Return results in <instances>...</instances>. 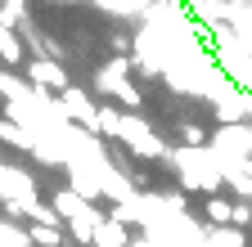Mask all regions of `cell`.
<instances>
[{
	"mask_svg": "<svg viewBox=\"0 0 252 247\" xmlns=\"http://www.w3.org/2000/svg\"><path fill=\"white\" fill-rule=\"evenodd\" d=\"M126 72H131V58H113L108 68H99V90H104V95H113L122 108L135 112V108L144 104V95H140V85L126 81Z\"/></svg>",
	"mask_w": 252,
	"mask_h": 247,
	"instance_id": "obj_1",
	"label": "cell"
},
{
	"mask_svg": "<svg viewBox=\"0 0 252 247\" xmlns=\"http://www.w3.org/2000/svg\"><path fill=\"white\" fill-rule=\"evenodd\" d=\"M212 148L220 153V162H252V126H220L212 135Z\"/></svg>",
	"mask_w": 252,
	"mask_h": 247,
	"instance_id": "obj_2",
	"label": "cell"
},
{
	"mask_svg": "<svg viewBox=\"0 0 252 247\" xmlns=\"http://www.w3.org/2000/svg\"><path fill=\"white\" fill-rule=\"evenodd\" d=\"M126 148L135 153V158H167V144L158 139L144 121H135V117H122V135H117Z\"/></svg>",
	"mask_w": 252,
	"mask_h": 247,
	"instance_id": "obj_3",
	"label": "cell"
},
{
	"mask_svg": "<svg viewBox=\"0 0 252 247\" xmlns=\"http://www.w3.org/2000/svg\"><path fill=\"white\" fill-rule=\"evenodd\" d=\"M94 112H99V104H90L77 85H68L59 95V117H68V121H81L86 131H94Z\"/></svg>",
	"mask_w": 252,
	"mask_h": 247,
	"instance_id": "obj_4",
	"label": "cell"
},
{
	"mask_svg": "<svg viewBox=\"0 0 252 247\" xmlns=\"http://www.w3.org/2000/svg\"><path fill=\"white\" fill-rule=\"evenodd\" d=\"M27 81L36 90H68V81H63V68L50 63V58H32L27 63Z\"/></svg>",
	"mask_w": 252,
	"mask_h": 247,
	"instance_id": "obj_5",
	"label": "cell"
},
{
	"mask_svg": "<svg viewBox=\"0 0 252 247\" xmlns=\"http://www.w3.org/2000/svg\"><path fill=\"white\" fill-rule=\"evenodd\" d=\"M135 238H131V229H126L122 220H113V216L104 211V220L94 225V238H90V247H131Z\"/></svg>",
	"mask_w": 252,
	"mask_h": 247,
	"instance_id": "obj_6",
	"label": "cell"
},
{
	"mask_svg": "<svg viewBox=\"0 0 252 247\" xmlns=\"http://www.w3.org/2000/svg\"><path fill=\"white\" fill-rule=\"evenodd\" d=\"M99 220H104V211L90 202V207H81V211L72 216V220H68V234H72L81 247H90V238H94V225H99Z\"/></svg>",
	"mask_w": 252,
	"mask_h": 247,
	"instance_id": "obj_7",
	"label": "cell"
},
{
	"mask_svg": "<svg viewBox=\"0 0 252 247\" xmlns=\"http://www.w3.org/2000/svg\"><path fill=\"white\" fill-rule=\"evenodd\" d=\"M203 216H207L212 229H225L230 216H234V198H230V193H207V198H203Z\"/></svg>",
	"mask_w": 252,
	"mask_h": 247,
	"instance_id": "obj_8",
	"label": "cell"
},
{
	"mask_svg": "<svg viewBox=\"0 0 252 247\" xmlns=\"http://www.w3.org/2000/svg\"><path fill=\"white\" fill-rule=\"evenodd\" d=\"M122 108H113V104H99V112H94V135H104V139H117L122 135Z\"/></svg>",
	"mask_w": 252,
	"mask_h": 247,
	"instance_id": "obj_9",
	"label": "cell"
},
{
	"mask_svg": "<svg viewBox=\"0 0 252 247\" xmlns=\"http://www.w3.org/2000/svg\"><path fill=\"white\" fill-rule=\"evenodd\" d=\"M0 144L23 148V153H32V148H36V139L27 135V126H23V121H5V117H0Z\"/></svg>",
	"mask_w": 252,
	"mask_h": 247,
	"instance_id": "obj_10",
	"label": "cell"
},
{
	"mask_svg": "<svg viewBox=\"0 0 252 247\" xmlns=\"http://www.w3.org/2000/svg\"><path fill=\"white\" fill-rule=\"evenodd\" d=\"M0 63H5V68L23 63V41H18L14 32H0Z\"/></svg>",
	"mask_w": 252,
	"mask_h": 247,
	"instance_id": "obj_11",
	"label": "cell"
},
{
	"mask_svg": "<svg viewBox=\"0 0 252 247\" xmlns=\"http://www.w3.org/2000/svg\"><path fill=\"white\" fill-rule=\"evenodd\" d=\"M180 139H185V148H207L212 144V135H207V126H198V121H185V126H180Z\"/></svg>",
	"mask_w": 252,
	"mask_h": 247,
	"instance_id": "obj_12",
	"label": "cell"
},
{
	"mask_svg": "<svg viewBox=\"0 0 252 247\" xmlns=\"http://www.w3.org/2000/svg\"><path fill=\"white\" fill-rule=\"evenodd\" d=\"M0 247H32L27 225H9V220H0Z\"/></svg>",
	"mask_w": 252,
	"mask_h": 247,
	"instance_id": "obj_13",
	"label": "cell"
},
{
	"mask_svg": "<svg viewBox=\"0 0 252 247\" xmlns=\"http://www.w3.org/2000/svg\"><path fill=\"white\" fill-rule=\"evenodd\" d=\"M113 50H117L122 58H131V36H126V32H113Z\"/></svg>",
	"mask_w": 252,
	"mask_h": 247,
	"instance_id": "obj_14",
	"label": "cell"
},
{
	"mask_svg": "<svg viewBox=\"0 0 252 247\" xmlns=\"http://www.w3.org/2000/svg\"><path fill=\"white\" fill-rule=\"evenodd\" d=\"M0 211H5V207H0Z\"/></svg>",
	"mask_w": 252,
	"mask_h": 247,
	"instance_id": "obj_15",
	"label": "cell"
}]
</instances>
